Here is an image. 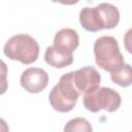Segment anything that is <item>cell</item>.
<instances>
[{"label":"cell","instance_id":"obj_9","mask_svg":"<svg viewBox=\"0 0 132 132\" xmlns=\"http://www.w3.org/2000/svg\"><path fill=\"white\" fill-rule=\"evenodd\" d=\"M45 62L54 68H64L72 64L73 54L66 53L55 45L47 46L44 54Z\"/></svg>","mask_w":132,"mask_h":132},{"label":"cell","instance_id":"obj_1","mask_svg":"<svg viewBox=\"0 0 132 132\" xmlns=\"http://www.w3.org/2000/svg\"><path fill=\"white\" fill-rule=\"evenodd\" d=\"M120 22L118 7L110 3H100L95 7H84L79 11V23L81 27L90 32L102 29H112Z\"/></svg>","mask_w":132,"mask_h":132},{"label":"cell","instance_id":"obj_10","mask_svg":"<svg viewBox=\"0 0 132 132\" xmlns=\"http://www.w3.org/2000/svg\"><path fill=\"white\" fill-rule=\"evenodd\" d=\"M110 78L116 85L122 88L131 86L132 85V66L124 63L122 66H120L119 68L110 72Z\"/></svg>","mask_w":132,"mask_h":132},{"label":"cell","instance_id":"obj_12","mask_svg":"<svg viewBox=\"0 0 132 132\" xmlns=\"http://www.w3.org/2000/svg\"><path fill=\"white\" fill-rule=\"evenodd\" d=\"M124 45L127 52L132 54V28L129 29L124 35Z\"/></svg>","mask_w":132,"mask_h":132},{"label":"cell","instance_id":"obj_5","mask_svg":"<svg viewBox=\"0 0 132 132\" xmlns=\"http://www.w3.org/2000/svg\"><path fill=\"white\" fill-rule=\"evenodd\" d=\"M85 107L91 112L104 109L108 112L118 110L122 103L121 95L111 88L99 87L91 93H86L82 98Z\"/></svg>","mask_w":132,"mask_h":132},{"label":"cell","instance_id":"obj_8","mask_svg":"<svg viewBox=\"0 0 132 132\" xmlns=\"http://www.w3.org/2000/svg\"><path fill=\"white\" fill-rule=\"evenodd\" d=\"M79 44V37L75 30L71 28H63L59 30L55 37H54V43L56 47L69 53L73 54V52L77 48Z\"/></svg>","mask_w":132,"mask_h":132},{"label":"cell","instance_id":"obj_11","mask_svg":"<svg viewBox=\"0 0 132 132\" xmlns=\"http://www.w3.org/2000/svg\"><path fill=\"white\" fill-rule=\"evenodd\" d=\"M92 126L90 122L84 118H75L67 122L64 127V131L72 132V131H82V132H91Z\"/></svg>","mask_w":132,"mask_h":132},{"label":"cell","instance_id":"obj_3","mask_svg":"<svg viewBox=\"0 0 132 132\" xmlns=\"http://www.w3.org/2000/svg\"><path fill=\"white\" fill-rule=\"evenodd\" d=\"M4 55L10 59L29 65L34 63L39 55L37 41L28 34H16L11 36L3 48Z\"/></svg>","mask_w":132,"mask_h":132},{"label":"cell","instance_id":"obj_2","mask_svg":"<svg viewBox=\"0 0 132 132\" xmlns=\"http://www.w3.org/2000/svg\"><path fill=\"white\" fill-rule=\"evenodd\" d=\"M80 91L74 82V71L62 75L59 82L52 89L48 101L52 107L59 112H68L76 105Z\"/></svg>","mask_w":132,"mask_h":132},{"label":"cell","instance_id":"obj_4","mask_svg":"<svg viewBox=\"0 0 132 132\" xmlns=\"http://www.w3.org/2000/svg\"><path fill=\"white\" fill-rule=\"evenodd\" d=\"M94 55L96 64L108 72L116 70L125 63L119 43L112 36L107 35L97 38L94 43Z\"/></svg>","mask_w":132,"mask_h":132},{"label":"cell","instance_id":"obj_6","mask_svg":"<svg viewBox=\"0 0 132 132\" xmlns=\"http://www.w3.org/2000/svg\"><path fill=\"white\" fill-rule=\"evenodd\" d=\"M48 84V74L45 70L38 67H30L23 71L21 75V86L31 94L43 91Z\"/></svg>","mask_w":132,"mask_h":132},{"label":"cell","instance_id":"obj_7","mask_svg":"<svg viewBox=\"0 0 132 132\" xmlns=\"http://www.w3.org/2000/svg\"><path fill=\"white\" fill-rule=\"evenodd\" d=\"M74 82L80 92L91 93L99 88L101 75L95 67L85 66L74 71Z\"/></svg>","mask_w":132,"mask_h":132},{"label":"cell","instance_id":"obj_13","mask_svg":"<svg viewBox=\"0 0 132 132\" xmlns=\"http://www.w3.org/2000/svg\"><path fill=\"white\" fill-rule=\"evenodd\" d=\"M53 2H58V3H61V4H64V5H74L76 4L79 0H52Z\"/></svg>","mask_w":132,"mask_h":132}]
</instances>
